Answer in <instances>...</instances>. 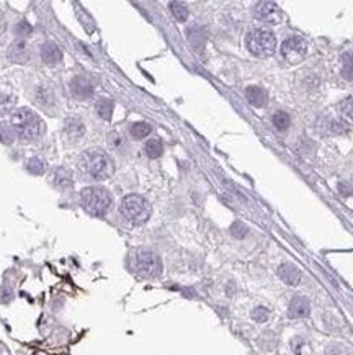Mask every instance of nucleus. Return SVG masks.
<instances>
[{
    "instance_id": "obj_19",
    "label": "nucleus",
    "mask_w": 353,
    "mask_h": 355,
    "mask_svg": "<svg viewBox=\"0 0 353 355\" xmlns=\"http://www.w3.org/2000/svg\"><path fill=\"white\" fill-rule=\"evenodd\" d=\"M339 110L345 122L353 125V97H347L345 100H342V103L339 105Z\"/></svg>"
},
{
    "instance_id": "obj_18",
    "label": "nucleus",
    "mask_w": 353,
    "mask_h": 355,
    "mask_svg": "<svg viewBox=\"0 0 353 355\" xmlns=\"http://www.w3.org/2000/svg\"><path fill=\"white\" fill-rule=\"evenodd\" d=\"M95 108H97V113H99L103 120H110L115 105H113V102L110 100V98H100V100L97 102Z\"/></svg>"
},
{
    "instance_id": "obj_1",
    "label": "nucleus",
    "mask_w": 353,
    "mask_h": 355,
    "mask_svg": "<svg viewBox=\"0 0 353 355\" xmlns=\"http://www.w3.org/2000/svg\"><path fill=\"white\" fill-rule=\"evenodd\" d=\"M79 170L93 180H107L113 175L115 165L110 156L102 149H87L79 157Z\"/></svg>"
},
{
    "instance_id": "obj_3",
    "label": "nucleus",
    "mask_w": 353,
    "mask_h": 355,
    "mask_svg": "<svg viewBox=\"0 0 353 355\" xmlns=\"http://www.w3.org/2000/svg\"><path fill=\"white\" fill-rule=\"evenodd\" d=\"M80 205L88 215L102 218L111 206V195L103 187H87L80 193Z\"/></svg>"
},
{
    "instance_id": "obj_4",
    "label": "nucleus",
    "mask_w": 353,
    "mask_h": 355,
    "mask_svg": "<svg viewBox=\"0 0 353 355\" xmlns=\"http://www.w3.org/2000/svg\"><path fill=\"white\" fill-rule=\"evenodd\" d=\"M119 211H121V215L130 223L142 224V223H146L149 218H151L152 208H151V205H149V201L144 198V196L131 193V195H126L124 198L121 200Z\"/></svg>"
},
{
    "instance_id": "obj_20",
    "label": "nucleus",
    "mask_w": 353,
    "mask_h": 355,
    "mask_svg": "<svg viewBox=\"0 0 353 355\" xmlns=\"http://www.w3.org/2000/svg\"><path fill=\"white\" fill-rule=\"evenodd\" d=\"M151 131H152V126L149 125V123H146V122L134 123V125L131 126V130H130V133H131L133 138H138V139L146 138V136L151 134Z\"/></svg>"
},
{
    "instance_id": "obj_5",
    "label": "nucleus",
    "mask_w": 353,
    "mask_h": 355,
    "mask_svg": "<svg viewBox=\"0 0 353 355\" xmlns=\"http://www.w3.org/2000/svg\"><path fill=\"white\" fill-rule=\"evenodd\" d=\"M245 46L252 54L267 57L272 56L276 49V38L275 35L265 28H255L245 36Z\"/></svg>"
},
{
    "instance_id": "obj_16",
    "label": "nucleus",
    "mask_w": 353,
    "mask_h": 355,
    "mask_svg": "<svg viewBox=\"0 0 353 355\" xmlns=\"http://www.w3.org/2000/svg\"><path fill=\"white\" fill-rule=\"evenodd\" d=\"M66 131L67 134L71 136V138H80L82 134H84L85 128H84V123L80 122L79 118H67L66 120Z\"/></svg>"
},
{
    "instance_id": "obj_32",
    "label": "nucleus",
    "mask_w": 353,
    "mask_h": 355,
    "mask_svg": "<svg viewBox=\"0 0 353 355\" xmlns=\"http://www.w3.org/2000/svg\"><path fill=\"white\" fill-rule=\"evenodd\" d=\"M327 355H342V353H339V352H334V349H329V350H327Z\"/></svg>"
},
{
    "instance_id": "obj_31",
    "label": "nucleus",
    "mask_w": 353,
    "mask_h": 355,
    "mask_svg": "<svg viewBox=\"0 0 353 355\" xmlns=\"http://www.w3.org/2000/svg\"><path fill=\"white\" fill-rule=\"evenodd\" d=\"M4 29H5V20L2 17V13H0V33H2Z\"/></svg>"
},
{
    "instance_id": "obj_15",
    "label": "nucleus",
    "mask_w": 353,
    "mask_h": 355,
    "mask_svg": "<svg viewBox=\"0 0 353 355\" xmlns=\"http://www.w3.org/2000/svg\"><path fill=\"white\" fill-rule=\"evenodd\" d=\"M52 184L59 188H67L72 185V173L64 169V167H57L52 172Z\"/></svg>"
},
{
    "instance_id": "obj_10",
    "label": "nucleus",
    "mask_w": 353,
    "mask_h": 355,
    "mask_svg": "<svg viewBox=\"0 0 353 355\" xmlns=\"http://www.w3.org/2000/svg\"><path fill=\"white\" fill-rule=\"evenodd\" d=\"M278 277L291 286H296L301 282V272H299L296 265H293V263H281L278 267Z\"/></svg>"
},
{
    "instance_id": "obj_22",
    "label": "nucleus",
    "mask_w": 353,
    "mask_h": 355,
    "mask_svg": "<svg viewBox=\"0 0 353 355\" xmlns=\"http://www.w3.org/2000/svg\"><path fill=\"white\" fill-rule=\"evenodd\" d=\"M272 122H273V126L276 128L278 131H284V130H288L291 120H290V115L286 111H276L273 115V118H272Z\"/></svg>"
},
{
    "instance_id": "obj_8",
    "label": "nucleus",
    "mask_w": 353,
    "mask_h": 355,
    "mask_svg": "<svg viewBox=\"0 0 353 355\" xmlns=\"http://www.w3.org/2000/svg\"><path fill=\"white\" fill-rule=\"evenodd\" d=\"M255 15H257V18H260L262 21H265V23H270V25L281 23V18H283L280 7L273 2H259L255 5Z\"/></svg>"
},
{
    "instance_id": "obj_2",
    "label": "nucleus",
    "mask_w": 353,
    "mask_h": 355,
    "mask_svg": "<svg viewBox=\"0 0 353 355\" xmlns=\"http://www.w3.org/2000/svg\"><path fill=\"white\" fill-rule=\"evenodd\" d=\"M10 125L13 126L18 138L25 141L40 138L44 131V122L29 108H20L17 111H13Z\"/></svg>"
},
{
    "instance_id": "obj_9",
    "label": "nucleus",
    "mask_w": 353,
    "mask_h": 355,
    "mask_svg": "<svg viewBox=\"0 0 353 355\" xmlns=\"http://www.w3.org/2000/svg\"><path fill=\"white\" fill-rule=\"evenodd\" d=\"M41 59L46 66H56L62 61V51L54 43H44L41 48Z\"/></svg>"
},
{
    "instance_id": "obj_24",
    "label": "nucleus",
    "mask_w": 353,
    "mask_h": 355,
    "mask_svg": "<svg viewBox=\"0 0 353 355\" xmlns=\"http://www.w3.org/2000/svg\"><path fill=\"white\" fill-rule=\"evenodd\" d=\"M170 10L178 21H185L188 18V9L180 2H170Z\"/></svg>"
},
{
    "instance_id": "obj_14",
    "label": "nucleus",
    "mask_w": 353,
    "mask_h": 355,
    "mask_svg": "<svg viewBox=\"0 0 353 355\" xmlns=\"http://www.w3.org/2000/svg\"><path fill=\"white\" fill-rule=\"evenodd\" d=\"M7 56H9V59L13 63H26L28 61V49H26L25 41H21V40L15 41L10 46L9 52H7Z\"/></svg>"
},
{
    "instance_id": "obj_30",
    "label": "nucleus",
    "mask_w": 353,
    "mask_h": 355,
    "mask_svg": "<svg viewBox=\"0 0 353 355\" xmlns=\"http://www.w3.org/2000/svg\"><path fill=\"white\" fill-rule=\"evenodd\" d=\"M15 32H17V33L23 32V33L26 35V33L31 32V26H29V25L26 23V21H21V23H18V25H17V28H15Z\"/></svg>"
},
{
    "instance_id": "obj_6",
    "label": "nucleus",
    "mask_w": 353,
    "mask_h": 355,
    "mask_svg": "<svg viewBox=\"0 0 353 355\" xmlns=\"http://www.w3.org/2000/svg\"><path fill=\"white\" fill-rule=\"evenodd\" d=\"M133 269L136 274L146 278H155L162 274V260L155 252L149 249H139L133 254Z\"/></svg>"
},
{
    "instance_id": "obj_28",
    "label": "nucleus",
    "mask_w": 353,
    "mask_h": 355,
    "mask_svg": "<svg viewBox=\"0 0 353 355\" xmlns=\"http://www.w3.org/2000/svg\"><path fill=\"white\" fill-rule=\"evenodd\" d=\"M293 349H295V353H296V355H306V353L303 352V349H307V345H306V342L303 341L301 337H296L295 341H293Z\"/></svg>"
},
{
    "instance_id": "obj_23",
    "label": "nucleus",
    "mask_w": 353,
    "mask_h": 355,
    "mask_svg": "<svg viewBox=\"0 0 353 355\" xmlns=\"http://www.w3.org/2000/svg\"><path fill=\"white\" fill-rule=\"evenodd\" d=\"M342 75L345 79H353V54L342 56Z\"/></svg>"
},
{
    "instance_id": "obj_17",
    "label": "nucleus",
    "mask_w": 353,
    "mask_h": 355,
    "mask_svg": "<svg viewBox=\"0 0 353 355\" xmlns=\"http://www.w3.org/2000/svg\"><path fill=\"white\" fill-rule=\"evenodd\" d=\"M144 151H146L147 157H151V159H157V157H161L162 153H164V144H162V141L159 138H152V139H149L146 142Z\"/></svg>"
},
{
    "instance_id": "obj_26",
    "label": "nucleus",
    "mask_w": 353,
    "mask_h": 355,
    "mask_svg": "<svg viewBox=\"0 0 353 355\" xmlns=\"http://www.w3.org/2000/svg\"><path fill=\"white\" fill-rule=\"evenodd\" d=\"M26 169H28L29 173H33V175H41V173H44V170H46V167H44V162L41 159H38V157L29 159L28 164H26Z\"/></svg>"
},
{
    "instance_id": "obj_25",
    "label": "nucleus",
    "mask_w": 353,
    "mask_h": 355,
    "mask_svg": "<svg viewBox=\"0 0 353 355\" xmlns=\"http://www.w3.org/2000/svg\"><path fill=\"white\" fill-rule=\"evenodd\" d=\"M15 107V98L12 95L0 94V115H7Z\"/></svg>"
},
{
    "instance_id": "obj_12",
    "label": "nucleus",
    "mask_w": 353,
    "mask_h": 355,
    "mask_svg": "<svg viewBox=\"0 0 353 355\" xmlns=\"http://www.w3.org/2000/svg\"><path fill=\"white\" fill-rule=\"evenodd\" d=\"M245 98L249 100L250 105L253 107H265L268 102V94L265 88L257 87V85H250L245 88Z\"/></svg>"
},
{
    "instance_id": "obj_7",
    "label": "nucleus",
    "mask_w": 353,
    "mask_h": 355,
    "mask_svg": "<svg viewBox=\"0 0 353 355\" xmlns=\"http://www.w3.org/2000/svg\"><path fill=\"white\" fill-rule=\"evenodd\" d=\"M280 51H281L283 59L286 63L298 64V63H301L306 56L307 44L301 36H290L283 41Z\"/></svg>"
},
{
    "instance_id": "obj_11",
    "label": "nucleus",
    "mask_w": 353,
    "mask_h": 355,
    "mask_svg": "<svg viewBox=\"0 0 353 355\" xmlns=\"http://www.w3.org/2000/svg\"><path fill=\"white\" fill-rule=\"evenodd\" d=\"M288 313L291 318H307L311 313V305L304 297H295L290 303Z\"/></svg>"
},
{
    "instance_id": "obj_27",
    "label": "nucleus",
    "mask_w": 353,
    "mask_h": 355,
    "mask_svg": "<svg viewBox=\"0 0 353 355\" xmlns=\"http://www.w3.org/2000/svg\"><path fill=\"white\" fill-rule=\"evenodd\" d=\"M268 309L264 308V306H259V308H255L253 311H252V319L253 321H257V322H265L268 319Z\"/></svg>"
},
{
    "instance_id": "obj_13",
    "label": "nucleus",
    "mask_w": 353,
    "mask_h": 355,
    "mask_svg": "<svg viewBox=\"0 0 353 355\" xmlns=\"http://www.w3.org/2000/svg\"><path fill=\"white\" fill-rule=\"evenodd\" d=\"M71 90H72V95L77 97V98H88L92 97L93 94V88L90 85V82L85 80L84 77H74L71 82Z\"/></svg>"
},
{
    "instance_id": "obj_29",
    "label": "nucleus",
    "mask_w": 353,
    "mask_h": 355,
    "mask_svg": "<svg viewBox=\"0 0 353 355\" xmlns=\"http://www.w3.org/2000/svg\"><path fill=\"white\" fill-rule=\"evenodd\" d=\"M232 234H234L236 238H244L247 234V228L242 223H236L234 226H232Z\"/></svg>"
},
{
    "instance_id": "obj_21",
    "label": "nucleus",
    "mask_w": 353,
    "mask_h": 355,
    "mask_svg": "<svg viewBox=\"0 0 353 355\" xmlns=\"http://www.w3.org/2000/svg\"><path fill=\"white\" fill-rule=\"evenodd\" d=\"M15 136H17V133H15L10 123H0V142L2 144H12L15 141Z\"/></svg>"
}]
</instances>
